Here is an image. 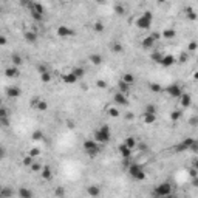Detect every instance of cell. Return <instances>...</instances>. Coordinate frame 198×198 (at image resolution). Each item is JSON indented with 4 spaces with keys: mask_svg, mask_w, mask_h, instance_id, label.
<instances>
[{
    "mask_svg": "<svg viewBox=\"0 0 198 198\" xmlns=\"http://www.w3.org/2000/svg\"><path fill=\"white\" fill-rule=\"evenodd\" d=\"M112 138V130L107 124L101 125L96 131H95V139L99 142V144H107Z\"/></svg>",
    "mask_w": 198,
    "mask_h": 198,
    "instance_id": "cell-1",
    "label": "cell"
},
{
    "mask_svg": "<svg viewBox=\"0 0 198 198\" xmlns=\"http://www.w3.org/2000/svg\"><path fill=\"white\" fill-rule=\"evenodd\" d=\"M84 150H85V153L88 155V156H96L99 152H101V144L93 138V139H87V141H84Z\"/></svg>",
    "mask_w": 198,
    "mask_h": 198,
    "instance_id": "cell-2",
    "label": "cell"
},
{
    "mask_svg": "<svg viewBox=\"0 0 198 198\" xmlns=\"http://www.w3.org/2000/svg\"><path fill=\"white\" fill-rule=\"evenodd\" d=\"M152 20H153V14L150 11H144L142 14L136 19V26L139 30H149L150 25H152Z\"/></svg>",
    "mask_w": 198,
    "mask_h": 198,
    "instance_id": "cell-3",
    "label": "cell"
},
{
    "mask_svg": "<svg viewBox=\"0 0 198 198\" xmlns=\"http://www.w3.org/2000/svg\"><path fill=\"white\" fill-rule=\"evenodd\" d=\"M128 175L133 178V180H136V181L146 180V172H144L142 167H141L139 164H136V163H133V164L128 166Z\"/></svg>",
    "mask_w": 198,
    "mask_h": 198,
    "instance_id": "cell-4",
    "label": "cell"
},
{
    "mask_svg": "<svg viewBox=\"0 0 198 198\" xmlns=\"http://www.w3.org/2000/svg\"><path fill=\"white\" fill-rule=\"evenodd\" d=\"M172 193V186H170L169 183H163V184H158V186L155 187V192L153 195L155 196H167Z\"/></svg>",
    "mask_w": 198,
    "mask_h": 198,
    "instance_id": "cell-5",
    "label": "cell"
},
{
    "mask_svg": "<svg viewBox=\"0 0 198 198\" xmlns=\"http://www.w3.org/2000/svg\"><path fill=\"white\" fill-rule=\"evenodd\" d=\"M56 33H57V36L62 37V39H68V37H73V36L76 34V31H73L71 28H68L67 25H60Z\"/></svg>",
    "mask_w": 198,
    "mask_h": 198,
    "instance_id": "cell-6",
    "label": "cell"
},
{
    "mask_svg": "<svg viewBox=\"0 0 198 198\" xmlns=\"http://www.w3.org/2000/svg\"><path fill=\"white\" fill-rule=\"evenodd\" d=\"M166 91H167V95H169V96H172V98H181V95H183L181 87H180V85H177V84L169 85V87L166 88Z\"/></svg>",
    "mask_w": 198,
    "mask_h": 198,
    "instance_id": "cell-7",
    "label": "cell"
},
{
    "mask_svg": "<svg viewBox=\"0 0 198 198\" xmlns=\"http://www.w3.org/2000/svg\"><path fill=\"white\" fill-rule=\"evenodd\" d=\"M79 81L77 79V76L73 73V71H70V73H65V74H62V82L63 84H67V85H71V84H76Z\"/></svg>",
    "mask_w": 198,
    "mask_h": 198,
    "instance_id": "cell-8",
    "label": "cell"
},
{
    "mask_svg": "<svg viewBox=\"0 0 198 198\" xmlns=\"http://www.w3.org/2000/svg\"><path fill=\"white\" fill-rule=\"evenodd\" d=\"M184 16H186V19L190 20V22L198 20V12H196L192 6H186V8H184Z\"/></svg>",
    "mask_w": 198,
    "mask_h": 198,
    "instance_id": "cell-9",
    "label": "cell"
},
{
    "mask_svg": "<svg viewBox=\"0 0 198 198\" xmlns=\"http://www.w3.org/2000/svg\"><path fill=\"white\" fill-rule=\"evenodd\" d=\"M6 96L9 99H17L20 96V88L19 87H8L6 88Z\"/></svg>",
    "mask_w": 198,
    "mask_h": 198,
    "instance_id": "cell-10",
    "label": "cell"
},
{
    "mask_svg": "<svg viewBox=\"0 0 198 198\" xmlns=\"http://www.w3.org/2000/svg\"><path fill=\"white\" fill-rule=\"evenodd\" d=\"M155 42H156V41H155L152 36H147V37H144V39H142L141 45H142L144 50H152V48L155 47Z\"/></svg>",
    "mask_w": 198,
    "mask_h": 198,
    "instance_id": "cell-11",
    "label": "cell"
},
{
    "mask_svg": "<svg viewBox=\"0 0 198 198\" xmlns=\"http://www.w3.org/2000/svg\"><path fill=\"white\" fill-rule=\"evenodd\" d=\"M177 62V59L172 56V54H166L164 57H163V60H161V63L160 65H163V67H166V68H169V67H172V65Z\"/></svg>",
    "mask_w": 198,
    "mask_h": 198,
    "instance_id": "cell-12",
    "label": "cell"
},
{
    "mask_svg": "<svg viewBox=\"0 0 198 198\" xmlns=\"http://www.w3.org/2000/svg\"><path fill=\"white\" fill-rule=\"evenodd\" d=\"M115 102H116V104H119V105H127L128 101H127L125 93H122V91H118V93L115 95Z\"/></svg>",
    "mask_w": 198,
    "mask_h": 198,
    "instance_id": "cell-13",
    "label": "cell"
},
{
    "mask_svg": "<svg viewBox=\"0 0 198 198\" xmlns=\"http://www.w3.org/2000/svg\"><path fill=\"white\" fill-rule=\"evenodd\" d=\"M5 74H6L8 77H17V76L20 74L19 67H16V65H12V67H8V68L5 70Z\"/></svg>",
    "mask_w": 198,
    "mask_h": 198,
    "instance_id": "cell-14",
    "label": "cell"
},
{
    "mask_svg": "<svg viewBox=\"0 0 198 198\" xmlns=\"http://www.w3.org/2000/svg\"><path fill=\"white\" fill-rule=\"evenodd\" d=\"M23 37H25V41H26V42H30V44L37 42V34H36L34 31H25Z\"/></svg>",
    "mask_w": 198,
    "mask_h": 198,
    "instance_id": "cell-15",
    "label": "cell"
},
{
    "mask_svg": "<svg viewBox=\"0 0 198 198\" xmlns=\"http://www.w3.org/2000/svg\"><path fill=\"white\" fill-rule=\"evenodd\" d=\"M88 60H90L91 63H93V65H101L104 59H102V56H101V54L95 53V54H90V56H88Z\"/></svg>",
    "mask_w": 198,
    "mask_h": 198,
    "instance_id": "cell-16",
    "label": "cell"
},
{
    "mask_svg": "<svg viewBox=\"0 0 198 198\" xmlns=\"http://www.w3.org/2000/svg\"><path fill=\"white\" fill-rule=\"evenodd\" d=\"M119 153H121L122 158H130L131 149H130L128 146H125V144H121V146H119Z\"/></svg>",
    "mask_w": 198,
    "mask_h": 198,
    "instance_id": "cell-17",
    "label": "cell"
},
{
    "mask_svg": "<svg viewBox=\"0 0 198 198\" xmlns=\"http://www.w3.org/2000/svg\"><path fill=\"white\" fill-rule=\"evenodd\" d=\"M87 193L90 196H99L101 195V189H99V186H88L87 187Z\"/></svg>",
    "mask_w": 198,
    "mask_h": 198,
    "instance_id": "cell-18",
    "label": "cell"
},
{
    "mask_svg": "<svg viewBox=\"0 0 198 198\" xmlns=\"http://www.w3.org/2000/svg\"><path fill=\"white\" fill-rule=\"evenodd\" d=\"M155 121H156V113L144 112V122H146V124H153Z\"/></svg>",
    "mask_w": 198,
    "mask_h": 198,
    "instance_id": "cell-19",
    "label": "cell"
},
{
    "mask_svg": "<svg viewBox=\"0 0 198 198\" xmlns=\"http://www.w3.org/2000/svg\"><path fill=\"white\" fill-rule=\"evenodd\" d=\"M164 39H169V41H170V39H175V36H177V31L174 30V28H167V30H164L163 31V34H161Z\"/></svg>",
    "mask_w": 198,
    "mask_h": 198,
    "instance_id": "cell-20",
    "label": "cell"
},
{
    "mask_svg": "<svg viewBox=\"0 0 198 198\" xmlns=\"http://www.w3.org/2000/svg\"><path fill=\"white\" fill-rule=\"evenodd\" d=\"M124 144H125V146H128L131 150H133V149L136 147L138 142H136V138H135V136H127V138L124 139Z\"/></svg>",
    "mask_w": 198,
    "mask_h": 198,
    "instance_id": "cell-21",
    "label": "cell"
},
{
    "mask_svg": "<svg viewBox=\"0 0 198 198\" xmlns=\"http://www.w3.org/2000/svg\"><path fill=\"white\" fill-rule=\"evenodd\" d=\"M17 195H19L20 198H31V196H33V192H31L30 189H26V187H20L19 192H17Z\"/></svg>",
    "mask_w": 198,
    "mask_h": 198,
    "instance_id": "cell-22",
    "label": "cell"
},
{
    "mask_svg": "<svg viewBox=\"0 0 198 198\" xmlns=\"http://www.w3.org/2000/svg\"><path fill=\"white\" fill-rule=\"evenodd\" d=\"M190 104H192V99H190V95H181V105L183 107H186V109H189L190 107Z\"/></svg>",
    "mask_w": 198,
    "mask_h": 198,
    "instance_id": "cell-23",
    "label": "cell"
},
{
    "mask_svg": "<svg viewBox=\"0 0 198 198\" xmlns=\"http://www.w3.org/2000/svg\"><path fill=\"white\" fill-rule=\"evenodd\" d=\"M11 62H12V65H16V67L23 65V59H22L20 54H11Z\"/></svg>",
    "mask_w": 198,
    "mask_h": 198,
    "instance_id": "cell-24",
    "label": "cell"
},
{
    "mask_svg": "<svg viewBox=\"0 0 198 198\" xmlns=\"http://www.w3.org/2000/svg\"><path fill=\"white\" fill-rule=\"evenodd\" d=\"M31 8H33V11H31V12H37V14H41V16H44V14H45V8H44L41 3H33V5H31Z\"/></svg>",
    "mask_w": 198,
    "mask_h": 198,
    "instance_id": "cell-25",
    "label": "cell"
},
{
    "mask_svg": "<svg viewBox=\"0 0 198 198\" xmlns=\"http://www.w3.org/2000/svg\"><path fill=\"white\" fill-rule=\"evenodd\" d=\"M163 57H164V54H161L160 51H155V53H152V54H150V59H152L155 63H161Z\"/></svg>",
    "mask_w": 198,
    "mask_h": 198,
    "instance_id": "cell-26",
    "label": "cell"
},
{
    "mask_svg": "<svg viewBox=\"0 0 198 198\" xmlns=\"http://www.w3.org/2000/svg\"><path fill=\"white\" fill-rule=\"evenodd\" d=\"M118 90H119V91H122V93H125V95H127V91L130 90V84H127L125 81H122V79H121V81H119V84H118Z\"/></svg>",
    "mask_w": 198,
    "mask_h": 198,
    "instance_id": "cell-27",
    "label": "cell"
},
{
    "mask_svg": "<svg viewBox=\"0 0 198 198\" xmlns=\"http://www.w3.org/2000/svg\"><path fill=\"white\" fill-rule=\"evenodd\" d=\"M12 189H9V187H3L2 190H0V198H9V196H12Z\"/></svg>",
    "mask_w": 198,
    "mask_h": 198,
    "instance_id": "cell-28",
    "label": "cell"
},
{
    "mask_svg": "<svg viewBox=\"0 0 198 198\" xmlns=\"http://www.w3.org/2000/svg\"><path fill=\"white\" fill-rule=\"evenodd\" d=\"M71 71H73V73L77 76V79H82V77H84V74H85V70H84V67H74Z\"/></svg>",
    "mask_w": 198,
    "mask_h": 198,
    "instance_id": "cell-29",
    "label": "cell"
},
{
    "mask_svg": "<svg viewBox=\"0 0 198 198\" xmlns=\"http://www.w3.org/2000/svg\"><path fill=\"white\" fill-rule=\"evenodd\" d=\"M110 48H112L115 53H122V51H124V45L119 44V42H113V44L110 45Z\"/></svg>",
    "mask_w": 198,
    "mask_h": 198,
    "instance_id": "cell-30",
    "label": "cell"
},
{
    "mask_svg": "<svg viewBox=\"0 0 198 198\" xmlns=\"http://www.w3.org/2000/svg\"><path fill=\"white\" fill-rule=\"evenodd\" d=\"M42 178L44 180H51L53 178V172H51L50 167H44L42 169Z\"/></svg>",
    "mask_w": 198,
    "mask_h": 198,
    "instance_id": "cell-31",
    "label": "cell"
},
{
    "mask_svg": "<svg viewBox=\"0 0 198 198\" xmlns=\"http://www.w3.org/2000/svg\"><path fill=\"white\" fill-rule=\"evenodd\" d=\"M36 109H37L39 112H47V110H48V104H47V102H45L44 99H41V101L37 102Z\"/></svg>",
    "mask_w": 198,
    "mask_h": 198,
    "instance_id": "cell-32",
    "label": "cell"
},
{
    "mask_svg": "<svg viewBox=\"0 0 198 198\" xmlns=\"http://www.w3.org/2000/svg\"><path fill=\"white\" fill-rule=\"evenodd\" d=\"M51 79H53V76H51V73H50V71H45V73H42V74H41V81H42L44 84L51 82Z\"/></svg>",
    "mask_w": 198,
    "mask_h": 198,
    "instance_id": "cell-33",
    "label": "cell"
},
{
    "mask_svg": "<svg viewBox=\"0 0 198 198\" xmlns=\"http://www.w3.org/2000/svg\"><path fill=\"white\" fill-rule=\"evenodd\" d=\"M113 11L116 12L118 16H124L125 14V8L122 6V5H115V8H113Z\"/></svg>",
    "mask_w": 198,
    "mask_h": 198,
    "instance_id": "cell-34",
    "label": "cell"
},
{
    "mask_svg": "<svg viewBox=\"0 0 198 198\" xmlns=\"http://www.w3.org/2000/svg\"><path fill=\"white\" fill-rule=\"evenodd\" d=\"M122 81H125L127 84H133V81H135V77H133V74H131V73H125L124 76H122Z\"/></svg>",
    "mask_w": 198,
    "mask_h": 198,
    "instance_id": "cell-35",
    "label": "cell"
},
{
    "mask_svg": "<svg viewBox=\"0 0 198 198\" xmlns=\"http://www.w3.org/2000/svg\"><path fill=\"white\" fill-rule=\"evenodd\" d=\"M22 163H23V166H28V167H31V164L34 163V156H31V155H28V156H25Z\"/></svg>",
    "mask_w": 198,
    "mask_h": 198,
    "instance_id": "cell-36",
    "label": "cell"
},
{
    "mask_svg": "<svg viewBox=\"0 0 198 198\" xmlns=\"http://www.w3.org/2000/svg\"><path fill=\"white\" fill-rule=\"evenodd\" d=\"M33 139H34V141H42V139H44V133H42L41 130L33 131Z\"/></svg>",
    "mask_w": 198,
    "mask_h": 198,
    "instance_id": "cell-37",
    "label": "cell"
},
{
    "mask_svg": "<svg viewBox=\"0 0 198 198\" xmlns=\"http://www.w3.org/2000/svg\"><path fill=\"white\" fill-rule=\"evenodd\" d=\"M193 142H195V141H193L192 138H187V139H184V141H183L181 144H183L184 147H186V150H189V149L192 147V144H193Z\"/></svg>",
    "mask_w": 198,
    "mask_h": 198,
    "instance_id": "cell-38",
    "label": "cell"
},
{
    "mask_svg": "<svg viewBox=\"0 0 198 198\" xmlns=\"http://www.w3.org/2000/svg\"><path fill=\"white\" fill-rule=\"evenodd\" d=\"M181 112L180 110H175V112H172V113H170V119H172V121H178L180 119V118H181Z\"/></svg>",
    "mask_w": 198,
    "mask_h": 198,
    "instance_id": "cell-39",
    "label": "cell"
},
{
    "mask_svg": "<svg viewBox=\"0 0 198 198\" xmlns=\"http://www.w3.org/2000/svg\"><path fill=\"white\" fill-rule=\"evenodd\" d=\"M31 170H33V172H42V166H41V163L34 161V163L31 164Z\"/></svg>",
    "mask_w": 198,
    "mask_h": 198,
    "instance_id": "cell-40",
    "label": "cell"
},
{
    "mask_svg": "<svg viewBox=\"0 0 198 198\" xmlns=\"http://www.w3.org/2000/svg\"><path fill=\"white\" fill-rule=\"evenodd\" d=\"M109 116H113V118H118L119 116V110H118L116 107H112V109H109Z\"/></svg>",
    "mask_w": 198,
    "mask_h": 198,
    "instance_id": "cell-41",
    "label": "cell"
},
{
    "mask_svg": "<svg viewBox=\"0 0 198 198\" xmlns=\"http://www.w3.org/2000/svg\"><path fill=\"white\" fill-rule=\"evenodd\" d=\"M93 28H95V31H96V33H102L105 26H104V23H102V22H96Z\"/></svg>",
    "mask_w": 198,
    "mask_h": 198,
    "instance_id": "cell-42",
    "label": "cell"
},
{
    "mask_svg": "<svg viewBox=\"0 0 198 198\" xmlns=\"http://www.w3.org/2000/svg\"><path fill=\"white\" fill-rule=\"evenodd\" d=\"M198 50V42H190L189 45H187V51H190V53H193V51H196Z\"/></svg>",
    "mask_w": 198,
    "mask_h": 198,
    "instance_id": "cell-43",
    "label": "cell"
},
{
    "mask_svg": "<svg viewBox=\"0 0 198 198\" xmlns=\"http://www.w3.org/2000/svg\"><path fill=\"white\" fill-rule=\"evenodd\" d=\"M149 87H150V90L153 91V93H160V91H161V85L160 84H150Z\"/></svg>",
    "mask_w": 198,
    "mask_h": 198,
    "instance_id": "cell-44",
    "label": "cell"
},
{
    "mask_svg": "<svg viewBox=\"0 0 198 198\" xmlns=\"http://www.w3.org/2000/svg\"><path fill=\"white\" fill-rule=\"evenodd\" d=\"M146 112L147 113H156V107H155L153 104H149L147 107H146Z\"/></svg>",
    "mask_w": 198,
    "mask_h": 198,
    "instance_id": "cell-45",
    "label": "cell"
},
{
    "mask_svg": "<svg viewBox=\"0 0 198 198\" xmlns=\"http://www.w3.org/2000/svg\"><path fill=\"white\" fill-rule=\"evenodd\" d=\"M189 124H190L192 127H196V125H198V116H192L190 119H189Z\"/></svg>",
    "mask_w": 198,
    "mask_h": 198,
    "instance_id": "cell-46",
    "label": "cell"
},
{
    "mask_svg": "<svg viewBox=\"0 0 198 198\" xmlns=\"http://www.w3.org/2000/svg\"><path fill=\"white\" fill-rule=\"evenodd\" d=\"M37 71L42 74V73H45V71H50V70H47V67H45L44 63H39V65H37Z\"/></svg>",
    "mask_w": 198,
    "mask_h": 198,
    "instance_id": "cell-47",
    "label": "cell"
},
{
    "mask_svg": "<svg viewBox=\"0 0 198 198\" xmlns=\"http://www.w3.org/2000/svg\"><path fill=\"white\" fill-rule=\"evenodd\" d=\"M96 85H98L99 88H107V82H105V81H102V79H99V81L96 82Z\"/></svg>",
    "mask_w": 198,
    "mask_h": 198,
    "instance_id": "cell-48",
    "label": "cell"
},
{
    "mask_svg": "<svg viewBox=\"0 0 198 198\" xmlns=\"http://www.w3.org/2000/svg\"><path fill=\"white\" fill-rule=\"evenodd\" d=\"M30 155L31 156H39V155H41V150H39V149H31V152H30Z\"/></svg>",
    "mask_w": 198,
    "mask_h": 198,
    "instance_id": "cell-49",
    "label": "cell"
},
{
    "mask_svg": "<svg viewBox=\"0 0 198 198\" xmlns=\"http://www.w3.org/2000/svg\"><path fill=\"white\" fill-rule=\"evenodd\" d=\"M189 174H190V177L193 178V177H198V170L195 169V167H192L190 170H189Z\"/></svg>",
    "mask_w": 198,
    "mask_h": 198,
    "instance_id": "cell-50",
    "label": "cell"
},
{
    "mask_svg": "<svg viewBox=\"0 0 198 198\" xmlns=\"http://www.w3.org/2000/svg\"><path fill=\"white\" fill-rule=\"evenodd\" d=\"M56 195H57V196H62V195H65V190H63L62 187H57V189H56Z\"/></svg>",
    "mask_w": 198,
    "mask_h": 198,
    "instance_id": "cell-51",
    "label": "cell"
},
{
    "mask_svg": "<svg viewBox=\"0 0 198 198\" xmlns=\"http://www.w3.org/2000/svg\"><path fill=\"white\" fill-rule=\"evenodd\" d=\"M150 36H152V37L155 39V41H158V39H160V37H161V34H160V33H152Z\"/></svg>",
    "mask_w": 198,
    "mask_h": 198,
    "instance_id": "cell-52",
    "label": "cell"
},
{
    "mask_svg": "<svg viewBox=\"0 0 198 198\" xmlns=\"http://www.w3.org/2000/svg\"><path fill=\"white\" fill-rule=\"evenodd\" d=\"M2 124H3V127H8V119H6V116L2 118Z\"/></svg>",
    "mask_w": 198,
    "mask_h": 198,
    "instance_id": "cell-53",
    "label": "cell"
},
{
    "mask_svg": "<svg viewBox=\"0 0 198 198\" xmlns=\"http://www.w3.org/2000/svg\"><path fill=\"white\" fill-rule=\"evenodd\" d=\"M192 184L195 187H198V177H193V181H192Z\"/></svg>",
    "mask_w": 198,
    "mask_h": 198,
    "instance_id": "cell-54",
    "label": "cell"
},
{
    "mask_svg": "<svg viewBox=\"0 0 198 198\" xmlns=\"http://www.w3.org/2000/svg\"><path fill=\"white\" fill-rule=\"evenodd\" d=\"M0 44H2V45H5V44H6V37H5V36L0 37Z\"/></svg>",
    "mask_w": 198,
    "mask_h": 198,
    "instance_id": "cell-55",
    "label": "cell"
},
{
    "mask_svg": "<svg viewBox=\"0 0 198 198\" xmlns=\"http://www.w3.org/2000/svg\"><path fill=\"white\" fill-rule=\"evenodd\" d=\"M192 167H195V169L198 170V160H195V161L192 163Z\"/></svg>",
    "mask_w": 198,
    "mask_h": 198,
    "instance_id": "cell-56",
    "label": "cell"
},
{
    "mask_svg": "<svg viewBox=\"0 0 198 198\" xmlns=\"http://www.w3.org/2000/svg\"><path fill=\"white\" fill-rule=\"evenodd\" d=\"M180 60H181V62H184V60H187V56H186V54H181V57H180Z\"/></svg>",
    "mask_w": 198,
    "mask_h": 198,
    "instance_id": "cell-57",
    "label": "cell"
},
{
    "mask_svg": "<svg viewBox=\"0 0 198 198\" xmlns=\"http://www.w3.org/2000/svg\"><path fill=\"white\" fill-rule=\"evenodd\" d=\"M193 79H195V81H198V71H196V73L193 74Z\"/></svg>",
    "mask_w": 198,
    "mask_h": 198,
    "instance_id": "cell-58",
    "label": "cell"
},
{
    "mask_svg": "<svg viewBox=\"0 0 198 198\" xmlns=\"http://www.w3.org/2000/svg\"><path fill=\"white\" fill-rule=\"evenodd\" d=\"M28 2H30V0H20V3H23V5H25V3H28Z\"/></svg>",
    "mask_w": 198,
    "mask_h": 198,
    "instance_id": "cell-59",
    "label": "cell"
},
{
    "mask_svg": "<svg viewBox=\"0 0 198 198\" xmlns=\"http://www.w3.org/2000/svg\"><path fill=\"white\" fill-rule=\"evenodd\" d=\"M96 3H104V0H95Z\"/></svg>",
    "mask_w": 198,
    "mask_h": 198,
    "instance_id": "cell-60",
    "label": "cell"
},
{
    "mask_svg": "<svg viewBox=\"0 0 198 198\" xmlns=\"http://www.w3.org/2000/svg\"><path fill=\"white\" fill-rule=\"evenodd\" d=\"M158 2H160V3H164V2H167V0H158Z\"/></svg>",
    "mask_w": 198,
    "mask_h": 198,
    "instance_id": "cell-61",
    "label": "cell"
}]
</instances>
